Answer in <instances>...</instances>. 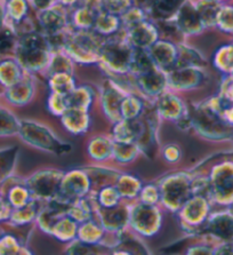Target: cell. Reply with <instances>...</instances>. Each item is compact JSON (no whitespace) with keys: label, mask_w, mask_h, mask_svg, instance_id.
Instances as JSON below:
<instances>
[{"label":"cell","mask_w":233,"mask_h":255,"mask_svg":"<svg viewBox=\"0 0 233 255\" xmlns=\"http://www.w3.org/2000/svg\"><path fill=\"white\" fill-rule=\"evenodd\" d=\"M49 49L47 37L34 32L26 33L16 46L19 64L28 70H40L48 64Z\"/></svg>","instance_id":"obj_1"},{"label":"cell","mask_w":233,"mask_h":255,"mask_svg":"<svg viewBox=\"0 0 233 255\" xmlns=\"http://www.w3.org/2000/svg\"><path fill=\"white\" fill-rule=\"evenodd\" d=\"M99 37V33L94 34L88 30H80L73 34H69L63 49L72 59L83 63H93L100 60L102 42Z\"/></svg>","instance_id":"obj_2"},{"label":"cell","mask_w":233,"mask_h":255,"mask_svg":"<svg viewBox=\"0 0 233 255\" xmlns=\"http://www.w3.org/2000/svg\"><path fill=\"white\" fill-rule=\"evenodd\" d=\"M134 47L129 41L121 38H111L102 44L100 52V61L109 70L125 73L130 70V63L133 59Z\"/></svg>","instance_id":"obj_3"},{"label":"cell","mask_w":233,"mask_h":255,"mask_svg":"<svg viewBox=\"0 0 233 255\" xmlns=\"http://www.w3.org/2000/svg\"><path fill=\"white\" fill-rule=\"evenodd\" d=\"M194 124L207 136L214 138H224L232 134L230 124L225 122L211 104L207 108L198 109L196 117H194Z\"/></svg>","instance_id":"obj_4"},{"label":"cell","mask_w":233,"mask_h":255,"mask_svg":"<svg viewBox=\"0 0 233 255\" xmlns=\"http://www.w3.org/2000/svg\"><path fill=\"white\" fill-rule=\"evenodd\" d=\"M18 132L21 133L23 140L30 144L37 145L38 148L52 150L55 152H64L69 149L67 148L69 145L61 144L45 127L38 126L36 124L22 123Z\"/></svg>","instance_id":"obj_5"},{"label":"cell","mask_w":233,"mask_h":255,"mask_svg":"<svg viewBox=\"0 0 233 255\" xmlns=\"http://www.w3.org/2000/svg\"><path fill=\"white\" fill-rule=\"evenodd\" d=\"M175 16H176L175 22L181 32L194 34L199 33L205 28L197 7L193 3L185 1Z\"/></svg>","instance_id":"obj_6"},{"label":"cell","mask_w":233,"mask_h":255,"mask_svg":"<svg viewBox=\"0 0 233 255\" xmlns=\"http://www.w3.org/2000/svg\"><path fill=\"white\" fill-rule=\"evenodd\" d=\"M128 30V41L134 48L145 49L152 46L157 40V29L145 20L137 23Z\"/></svg>","instance_id":"obj_7"},{"label":"cell","mask_w":233,"mask_h":255,"mask_svg":"<svg viewBox=\"0 0 233 255\" xmlns=\"http://www.w3.org/2000/svg\"><path fill=\"white\" fill-rule=\"evenodd\" d=\"M170 85L176 88H192L204 80V73L199 68H175L166 76Z\"/></svg>","instance_id":"obj_8"},{"label":"cell","mask_w":233,"mask_h":255,"mask_svg":"<svg viewBox=\"0 0 233 255\" xmlns=\"http://www.w3.org/2000/svg\"><path fill=\"white\" fill-rule=\"evenodd\" d=\"M214 192L220 203L233 202V166L232 164L220 167L214 182Z\"/></svg>","instance_id":"obj_9"},{"label":"cell","mask_w":233,"mask_h":255,"mask_svg":"<svg viewBox=\"0 0 233 255\" xmlns=\"http://www.w3.org/2000/svg\"><path fill=\"white\" fill-rule=\"evenodd\" d=\"M150 55L159 69H170L176 67L177 48L166 41L154 42L151 46Z\"/></svg>","instance_id":"obj_10"},{"label":"cell","mask_w":233,"mask_h":255,"mask_svg":"<svg viewBox=\"0 0 233 255\" xmlns=\"http://www.w3.org/2000/svg\"><path fill=\"white\" fill-rule=\"evenodd\" d=\"M39 21H40L42 29L45 30L46 36L62 32L67 25V17H65L64 10L56 6H52L47 9L41 10Z\"/></svg>","instance_id":"obj_11"},{"label":"cell","mask_w":233,"mask_h":255,"mask_svg":"<svg viewBox=\"0 0 233 255\" xmlns=\"http://www.w3.org/2000/svg\"><path fill=\"white\" fill-rule=\"evenodd\" d=\"M137 77V84L141 90L149 95H157L164 91L167 77L158 67Z\"/></svg>","instance_id":"obj_12"},{"label":"cell","mask_w":233,"mask_h":255,"mask_svg":"<svg viewBox=\"0 0 233 255\" xmlns=\"http://www.w3.org/2000/svg\"><path fill=\"white\" fill-rule=\"evenodd\" d=\"M60 179L55 173L45 172L42 175H36L29 181V188L38 196H54L57 192Z\"/></svg>","instance_id":"obj_13"},{"label":"cell","mask_w":233,"mask_h":255,"mask_svg":"<svg viewBox=\"0 0 233 255\" xmlns=\"http://www.w3.org/2000/svg\"><path fill=\"white\" fill-rule=\"evenodd\" d=\"M207 229L211 234L223 241H230L233 238V215L221 213L209 219Z\"/></svg>","instance_id":"obj_14"},{"label":"cell","mask_w":233,"mask_h":255,"mask_svg":"<svg viewBox=\"0 0 233 255\" xmlns=\"http://www.w3.org/2000/svg\"><path fill=\"white\" fill-rule=\"evenodd\" d=\"M120 25V20L116 16V14H112L110 11L102 10L97 15L94 26L96 33L101 36H108L118 31Z\"/></svg>","instance_id":"obj_15"},{"label":"cell","mask_w":233,"mask_h":255,"mask_svg":"<svg viewBox=\"0 0 233 255\" xmlns=\"http://www.w3.org/2000/svg\"><path fill=\"white\" fill-rule=\"evenodd\" d=\"M203 65H205V59L196 49L186 47L184 45H182L181 47L177 48L176 68H200Z\"/></svg>","instance_id":"obj_16"},{"label":"cell","mask_w":233,"mask_h":255,"mask_svg":"<svg viewBox=\"0 0 233 255\" xmlns=\"http://www.w3.org/2000/svg\"><path fill=\"white\" fill-rule=\"evenodd\" d=\"M6 95L11 103L24 104L32 96V85L29 80L22 78L16 84L9 86V90Z\"/></svg>","instance_id":"obj_17"},{"label":"cell","mask_w":233,"mask_h":255,"mask_svg":"<svg viewBox=\"0 0 233 255\" xmlns=\"http://www.w3.org/2000/svg\"><path fill=\"white\" fill-rule=\"evenodd\" d=\"M185 0H155L152 13L159 20L167 21L177 14Z\"/></svg>","instance_id":"obj_18"},{"label":"cell","mask_w":233,"mask_h":255,"mask_svg":"<svg viewBox=\"0 0 233 255\" xmlns=\"http://www.w3.org/2000/svg\"><path fill=\"white\" fill-rule=\"evenodd\" d=\"M196 7L205 28L206 26L216 25L217 14L221 9L219 1H216V0H200Z\"/></svg>","instance_id":"obj_19"},{"label":"cell","mask_w":233,"mask_h":255,"mask_svg":"<svg viewBox=\"0 0 233 255\" xmlns=\"http://www.w3.org/2000/svg\"><path fill=\"white\" fill-rule=\"evenodd\" d=\"M125 98L126 96L122 91L115 84L110 83L107 85L106 92H104V106H106V109L109 111L110 116H112L114 111L115 113L118 111L121 116V103Z\"/></svg>","instance_id":"obj_20"},{"label":"cell","mask_w":233,"mask_h":255,"mask_svg":"<svg viewBox=\"0 0 233 255\" xmlns=\"http://www.w3.org/2000/svg\"><path fill=\"white\" fill-rule=\"evenodd\" d=\"M67 119V126L72 132H83L87 126V115L86 110L79 108H68L64 113Z\"/></svg>","instance_id":"obj_21"},{"label":"cell","mask_w":233,"mask_h":255,"mask_svg":"<svg viewBox=\"0 0 233 255\" xmlns=\"http://www.w3.org/2000/svg\"><path fill=\"white\" fill-rule=\"evenodd\" d=\"M49 85L54 93H57V94L62 95H68L73 91L75 82H73L71 73L61 72L50 76Z\"/></svg>","instance_id":"obj_22"},{"label":"cell","mask_w":233,"mask_h":255,"mask_svg":"<svg viewBox=\"0 0 233 255\" xmlns=\"http://www.w3.org/2000/svg\"><path fill=\"white\" fill-rule=\"evenodd\" d=\"M22 79L21 70L17 63L11 61L3 62L0 64V83L6 86H11Z\"/></svg>","instance_id":"obj_23"},{"label":"cell","mask_w":233,"mask_h":255,"mask_svg":"<svg viewBox=\"0 0 233 255\" xmlns=\"http://www.w3.org/2000/svg\"><path fill=\"white\" fill-rule=\"evenodd\" d=\"M6 202L8 203L9 206L15 208H19L24 206L29 202V194L25 188L21 187L19 184H13L8 189H6Z\"/></svg>","instance_id":"obj_24"},{"label":"cell","mask_w":233,"mask_h":255,"mask_svg":"<svg viewBox=\"0 0 233 255\" xmlns=\"http://www.w3.org/2000/svg\"><path fill=\"white\" fill-rule=\"evenodd\" d=\"M67 98L68 108H79V109H87L88 104L92 101V93L88 88H79L73 90L70 94L65 95Z\"/></svg>","instance_id":"obj_25"},{"label":"cell","mask_w":233,"mask_h":255,"mask_svg":"<svg viewBox=\"0 0 233 255\" xmlns=\"http://www.w3.org/2000/svg\"><path fill=\"white\" fill-rule=\"evenodd\" d=\"M215 65L221 71L233 75V45L219 49L215 55Z\"/></svg>","instance_id":"obj_26"},{"label":"cell","mask_w":233,"mask_h":255,"mask_svg":"<svg viewBox=\"0 0 233 255\" xmlns=\"http://www.w3.org/2000/svg\"><path fill=\"white\" fill-rule=\"evenodd\" d=\"M180 100L172 95H164L161 98L160 102V111L164 116L169 118H178L183 115V109H182V104L178 102Z\"/></svg>","instance_id":"obj_27"},{"label":"cell","mask_w":233,"mask_h":255,"mask_svg":"<svg viewBox=\"0 0 233 255\" xmlns=\"http://www.w3.org/2000/svg\"><path fill=\"white\" fill-rule=\"evenodd\" d=\"M49 73L50 76L55 75V73H61V72H68L71 73L72 71V62L71 57H70L68 54H54L50 59V63L48 64Z\"/></svg>","instance_id":"obj_28"},{"label":"cell","mask_w":233,"mask_h":255,"mask_svg":"<svg viewBox=\"0 0 233 255\" xmlns=\"http://www.w3.org/2000/svg\"><path fill=\"white\" fill-rule=\"evenodd\" d=\"M19 130V124L8 111L0 109V136L15 134Z\"/></svg>","instance_id":"obj_29"},{"label":"cell","mask_w":233,"mask_h":255,"mask_svg":"<svg viewBox=\"0 0 233 255\" xmlns=\"http://www.w3.org/2000/svg\"><path fill=\"white\" fill-rule=\"evenodd\" d=\"M36 215V204L28 203L24 206L16 208L14 212H11L9 219L16 225H23L31 221V219Z\"/></svg>","instance_id":"obj_30"},{"label":"cell","mask_w":233,"mask_h":255,"mask_svg":"<svg viewBox=\"0 0 233 255\" xmlns=\"http://www.w3.org/2000/svg\"><path fill=\"white\" fill-rule=\"evenodd\" d=\"M142 110V102L134 96H126L121 103V117L134 119Z\"/></svg>","instance_id":"obj_31"},{"label":"cell","mask_w":233,"mask_h":255,"mask_svg":"<svg viewBox=\"0 0 233 255\" xmlns=\"http://www.w3.org/2000/svg\"><path fill=\"white\" fill-rule=\"evenodd\" d=\"M216 25L225 32H233V7L221 6V9L217 14Z\"/></svg>","instance_id":"obj_32"},{"label":"cell","mask_w":233,"mask_h":255,"mask_svg":"<svg viewBox=\"0 0 233 255\" xmlns=\"http://www.w3.org/2000/svg\"><path fill=\"white\" fill-rule=\"evenodd\" d=\"M8 15L16 24L25 18L26 11H28V5L25 0H10L8 2Z\"/></svg>","instance_id":"obj_33"},{"label":"cell","mask_w":233,"mask_h":255,"mask_svg":"<svg viewBox=\"0 0 233 255\" xmlns=\"http://www.w3.org/2000/svg\"><path fill=\"white\" fill-rule=\"evenodd\" d=\"M145 17V13L143 10H141L137 7H129L125 13H122V18L121 22L123 23V25L126 26L127 29L131 28V26L137 24V23L144 21Z\"/></svg>","instance_id":"obj_34"},{"label":"cell","mask_w":233,"mask_h":255,"mask_svg":"<svg viewBox=\"0 0 233 255\" xmlns=\"http://www.w3.org/2000/svg\"><path fill=\"white\" fill-rule=\"evenodd\" d=\"M131 0H102L104 10L112 14H122L129 8Z\"/></svg>","instance_id":"obj_35"},{"label":"cell","mask_w":233,"mask_h":255,"mask_svg":"<svg viewBox=\"0 0 233 255\" xmlns=\"http://www.w3.org/2000/svg\"><path fill=\"white\" fill-rule=\"evenodd\" d=\"M115 151L116 154V157H118V159L122 161H128L130 160L136 153V145L126 142H119V144L116 145Z\"/></svg>","instance_id":"obj_36"},{"label":"cell","mask_w":233,"mask_h":255,"mask_svg":"<svg viewBox=\"0 0 233 255\" xmlns=\"http://www.w3.org/2000/svg\"><path fill=\"white\" fill-rule=\"evenodd\" d=\"M49 104L50 109L54 111V114H64L65 111L68 110V103H67V98L65 95L57 94V93L53 92V95L50 96L49 99Z\"/></svg>","instance_id":"obj_37"},{"label":"cell","mask_w":233,"mask_h":255,"mask_svg":"<svg viewBox=\"0 0 233 255\" xmlns=\"http://www.w3.org/2000/svg\"><path fill=\"white\" fill-rule=\"evenodd\" d=\"M119 198V191L115 190L112 188H106L104 190L101 191L100 200L106 207H112L118 203L116 200Z\"/></svg>","instance_id":"obj_38"},{"label":"cell","mask_w":233,"mask_h":255,"mask_svg":"<svg viewBox=\"0 0 233 255\" xmlns=\"http://www.w3.org/2000/svg\"><path fill=\"white\" fill-rule=\"evenodd\" d=\"M15 46V36L10 30L0 32V53L9 52Z\"/></svg>","instance_id":"obj_39"},{"label":"cell","mask_w":233,"mask_h":255,"mask_svg":"<svg viewBox=\"0 0 233 255\" xmlns=\"http://www.w3.org/2000/svg\"><path fill=\"white\" fill-rule=\"evenodd\" d=\"M142 198L145 204H153L158 200L159 198V194L158 190L155 189L153 185H147V187L144 188V190L142 192Z\"/></svg>","instance_id":"obj_40"},{"label":"cell","mask_w":233,"mask_h":255,"mask_svg":"<svg viewBox=\"0 0 233 255\" xmlns=\"http://www.w3.org/2000/svg\"><path fill=\"white\" fill-rule=\"evenodd\" d=\"M131 2L134 3L135 7H137V8L143 10L144 13H149V11H152L153 9L155 0H131Z\"/></svg>","instance_id":"obj_41"},{"label":"cell","mask_w":233,"mask_h":255,"mask_svg":"<svg viewBox=\"0 0 233 255\" xmlns=\"http://www.w3.org/2000/svg\"><path fill=\"white\" fill-rule=\"evenodd\" d=\"M165 158L169 161H175L180 158V151H178L176 145H169V148L165 150Z\"/></svg>","instance_id":"obj_42"},{"label":"cell","mask_w":233,"mask_h":255,"mask_svg":"<svg viewBox=\"0 0 233 255\" xmlns=\"http://www.w3.org/2000/svg\"><path fill=\"white\" fill-rule=\"evenodd\" d=\"M57 0H33V5L36 7L37 9L40 10H45L49 8V7L54 6Z\"/></svg>","instance_id":"obj_43"},{"label":"cell","mask_w":233,"mask_h":255,"mask_svg":"<svg viewBox=\"0 0 233 255\" xmlns=\"http://www.w3.org/2000/svg\"><path fill=\"white\" fill-rule=\"evenodd\" d=\"M60 1L63 3V5L67 6H83L85 3V0H60Z\"/></svg>","instance_id":"obj_44"},{"label":"cell","mask_w":233,"mask_h":255,"mask_svg":"<svg viewBox=\"0 0 233 255\" xmlns=\"http://www.w3.org/2000/svg\"><path fill=\"white\" fill-rule=\"evenodd\" d=\"M2 20H3V11H2L1 8H0V26H1Z\"/></svg>","instance_id":"obj_45"},{"label":"cell","mask_w":233,"mask_h":255,"mask_svg":"<svg viewBox=\"0 0 233 255\" xmlns=\"http://www.w3.org/2000/svg\"><path fill=\"white\" fill-rule=\"evenodd\" d=\"M230 213L233 215V202L231 203V206H230Z\"/></svg>","instance_id":"obj_46"},{"label":"cell","mask_w":233,"mask_h":255,"mask_svg":"<svg viewBox=\"0 0 233 255\" xmlns=\"http://www.w3.org/2000/svg\"><path fill=\"white\" fill-rule=\"evenodd\" d=\"M216 1H219V2H220V1H224V0H216Z\"/></svg>","instance_id":"obj_47"}]
</instances>
